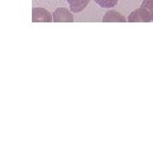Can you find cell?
Listing matches in <instances>:
<instances>
[{
	"label": "cell",
	"instance_id": "obj_1",
	"mask_svg": "<svg viewBox=\"0 0 153 144\" xmlns=\"http://www.w3.org/2000/svg\"><path fill=\"white\" fill-rule=\"evenodd\" d=\"M128 22H152L151 14L146 9L139 7L138 9L134 10L133 12L128 16Z\"/></svg>",
	"mask_w": 153,
	"mask_h": 144
},
{
	"label": "cell",
	"instance_id": "obj_2",
	"mask_svg": "<svg viewBox=\"0 0 153 144\" xmlns=\"http://www.w3.org/2000/svg\"><path fill=\"white\" fill-rule=\"evenodd\" d=\"M53 22H72L74 15L69 10L66 8H59L53 12Z\"/></svg>",
	"mask_w": 153,
	"mask_h": 144
},
{
	"label": "cell",
	"instance_id": "obj_3",
	"mask_svg": "<svg viewBox=\"0 0 153 144\" xmlns=\"http://www.w3.org/2000/svg\"><path fill=\"white\" fill-rule=\"evenodd\" d=\"M53 18L49 11L42 8H34L32 10V22H51Z\"/></svg>",
	"mask_w": 153,
	"mask_h": 144
},
{
	"label": "cell",
	"instance_id": "obj_4",
	"mask_svg": "<svg viewBox=\"0 0 153 144\" xmlns=\"http://www.w3.org/2000/svg\"><path fill=\"white\" fill-rule=\"evenodd\" d=\"M103 22H127V18L123 16L122 14H120L119 12L115 11V10H110L108 12L105 13L104 16L102 19Z\"/></svg>",
	"mask_w": 153,
	"mask_h": 144
},
{
	"label": "cell",
	"instance_id": "obj_5",
	"mask_svg": "<svg viewBox=\"0 0 153 144\" xmlns=\"http://www.w3.org/2000/svg\"><path fill=\"white\" fill-rule=\"evenodd\" d=\"M91 0H67L72 13H80L88 5Z\"/></svg>",
	"mask_w": 153,
	"mask_h": 144
},
{
	"label": "cell",
	"instance_id": "obj_6",
	"mask_svg": "<svg viewBox=\"0 0 153 144\" xmlns=\"http://www.w3.org/2000/svg\"><path fill=\"white\" fill-rule=\"evenodd\" d=\"M94 1H95L98 5H100L101 8L111 9V8L116 7L119 0H94Z\"/></svg>",
	"mask_w": 153,
	"mask_h": 144
},
{
	"label": "cell",
	"instance_id": "obj_7",
	"mask_svg": "<svg viewBox=\"0 0 153 144\" xmlns=\"http://www.w3.org/2000/svg\"><path fill=\"white\" fill-rule=\"evenodd\" d=\"M140 7L143 8V9H146L150 13L153 20V0H143V2H141Z\"/></svg>",
	"mask_w": 153,
	"mask_h": 144
}]
</instances>
